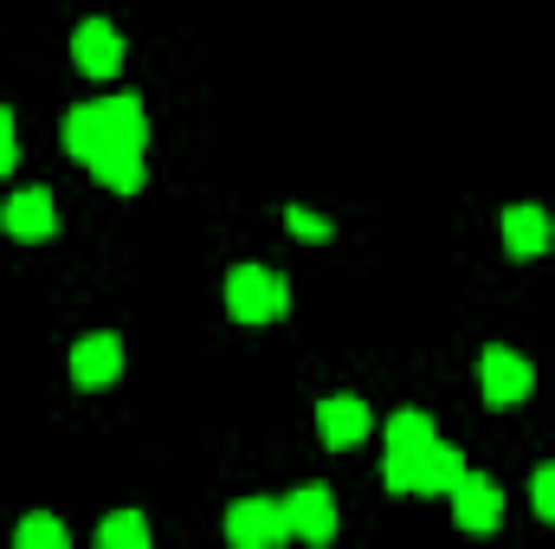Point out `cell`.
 I'll use <instances>...</instances> for the list:
<instances>
[{
	"label": "cell",
	"instance_id": "1",
	"mask_svg": "<svg viewBox=\"0 0 555 549\" xmlns=\"http://www.w3.org/2000/svg\"><path fill=\"white\" fill-rule=\"evenodd\" d=\"M59 142H65V155H78V162H91L98 149H142L149 142V111H142V98H98V104H78V111H65V124H59Z\"/></svg>",
	"mask_w": 555,
	"mask_h": 549
},
{
	"label": "cell",
	"instance_id": "2",
	"mask_svg": "<svg viewBox=\"0 0 555 549\" xmlns=\"http://www.w3.org/2000/svg\"><path fill=\"white\" fill-rule=\"evenodd\" d=\"M433 439L439 433H433V420L420 408H401L388 420V433H382V478H388V491H414V472Z\"/></svg>",
	"mask_w": 555,
	"mask_h": 549
},
{
	"label": "cell",
	"instance_id": "3",
	"mask_svg": "<svg viewBox=\"0 0 555 549\" xmlns=\"http://www.w3.org/2000/svg\"><path fill=\"white\" fill-rule=\"evenodd\" d=\"M227 310L240 317V323H272L291 310V284L266 266H233L227 272Z\"/></svg>",
	"mask_w": 555,
	"mask_h": 549
},
{
	"label": "cell",
	"instance_id": "4",
	"mask_svg": "<svg viewBox=\"0 0 555 549\" xmlns=\"http://www.w3.org/2000/svg\"><path fill=\"white\" fill-rule=\"evenodd\" d=\"M530 362L517 356V349H485L478 356V395L491 401V408H517L524 395H530Z\"/></svg>",
	"mask_w": 555,
	"mask_h": 549
},
{
	"label": "cell",
	"instance_id": "5",
	"mask_svg": "<svg viewBox=\"0 0 555 549\" xmlns=\"http://www.w3.org/2000/svg\"><path fill=\"white\" fill-rule=\"evenodd\" d=\"M227 537H233L240 549H272V544L291 537V518H284L278 498H246V505L227 511Z\"/></svg>",
	"mask_w": 555,
	"mask_h": 549
},
{
	"label": "cell",
	"instance_id": "6",
	"mask_svg": "<svg viewBox=\"0 0 555 549\" xmlns=\"http://www.w3.org/2000/svg\"><path fill=\"white\" fill-rule=\"evenodd\" d=\"M72 59H78L85 78H117V72H124V33H117L111 20H85V26L72 33Z\"/></svg>",
	"mask_w": 555,
	"mask_h": 549
},
{
	"label": "cell",
	"instance_id": "7",
	"mask_svg": "<svg viewBox=\"0 0 555 549\" xmlns=\"http://www.w3.org/2000/svg\"><path fill=\"white\" fill-rule=\"evenodd\" d=\"M0 227H7V240H26V246H39V240H52V227H59V207H52V194H46V188H20V194L0 207Z\"/></svg>",
	"mask_w": 555,
	"mask_h": 549
},
{
	"label": "cell",
	"instance_id": "8",
	"mask_svg": "<svg viewBox=\"0 0 555 549\" xmlns=\"http://www.w3.org/2000/svg\"><path fill=\"white\" fill-rule=\"evenodd\" d=\"M117 375H124V336L91 330V336H78V343H72V382L104 388V382H117Z\"/></svg>",
	"mask_w": 555,
	"mask_h": 549
},
{
	"label": "cell",
	"instance_id": "9",
	"mask_svg": "<svg viewBox=\"0 0 555 549\" xmlns=\"http://www.w3.org/2000/svg\"><path fill=\"white\" fill-rule=\"evenodd\" d=\"M446 498H452L459 531H498V524H504V491H498L491 478H478V472H465Z\"/></svg>",
	"mask_w": 555,
	"mask_h": 549
},
{
	"label": "cell",
	"instance_id": "10",
	"mask_svg": "<svg viewBox=\"0 0 555 549\" xmlns=\"http://www.w3.org/2000/svg\"><path fill=\"white\" fill-rule=\"evenodd\" d=\"M284 518H291V537L330 544V537H336V498H330V485H297V491L284 498Z\"/></svg>",
	"mask_w": 555,
	"mask_h": 549
},
{
	"label": "cell",
	"instance_id": "11",
	"mask_svg": "<svg viewBox=\"0 0 555 549\" xmlns=\"http://www.w3.org/2000/svg\"><path fill=\"white\" fill-rule=\"evenodd\" d=\"M550 246H555V220L543 214V207L524 201V207L504 214V253H511V259H543Z\"/></svg>",
	"mask_w": 555,
	"mask_h": 549
},
{
	"label": "cell",
	"instance_id": "12",
	"mask_svg": "<svg viewBox=\"0 0 555 549\" xmlns=\"http://www.w3.org/2000/svg\"><path fill=\"white\" fill-rule=\"evenodd\" d=\"M362 433H369V408H362L356 395H330V401L317 408V439H323L330 452L362 446Z\"/></svg>",
	"mask_w": 555,
	"mask_h": 549
},
{
	"label": "cell",
	"instance_id": "13",
	"mask_svg": "<svg viewBox=\"0 0 555 549\" xmlns=\"http://www.w3.org/2000/svg\"><path fill=\"white\" fill-rule=\"evenodd\" d=\"M459 478H465V459H459V446L433 439V446H426V459H420V472H414V491H426V498H446Z\"/></svg>",
	"mask_w": 555,
	"mask_h": 549
},
{
	"label": "cell",
	"instance_id": "14",
	"mask_svg": "<svg viewBox=\"0 0 555 549\" xmlns=\"http://www.w3.org/2000/svg\"><path fill=\"white\" fill-rule=\"evenodd\" d=\"M85 168H91L111 194H137L142 188V149H98Z\"/></svg>",
	"mask_w": 555,
	"mask_h": 549
},
{
	"label": "cell",
	"instance_id": "15",
	"mask_svg": "<svg viewBox=\"0 0 555 549\" xmlns=\"http://www.w3.org/2000/svg\"><path fill=\"white\" fill-rule=\"evenodd\" d=\"M98 544L104 549H149V524H142L137 511H117V518H104Z\"/></svg>",
	"mask_w": 555,
	"mask_h": 549
},
{
	"label": "cell",
	"instance_id": "16",
	"mask_svg": "<svg viewBox=\"0 0 555 549\" xmlns=\"http://www.w3.org/2000/svg\"><path fill=\"white\" fill-rule=\"evenodd\" d=\"M13 549H65V524L59 518H20L13 524Z\"/></svg>",
	"mask_w": 555,
	"mask_h": 549
},
{
	"label": "cell",
	"instance_id": "17",
	"mask_svg": "<svg viewBox=\"0 0 555 549\" xmlns=\"http://www.w3.org/2000/svg\"><path fill=\"white\" fill-rule=\"evenodd\" d=\"M284 227H291V233H297V240H310V246H323V240H330V233H336V227H330V220H317V214H304V207H284Z\"/></svg>",
	"mask_w": 555,
	"mask_h": 549
},
{
	"label": "cell",
	"instance_id": "18",
	"mask_svg": "<svg viewBox=\"0 0 555 549\" xmlns=\"http://www.w3.org/2000/svg\"><path fill=\"white\" fill-rule=\"evenodd\" d=\"M530 505H537V518L555 524V465H537L530 472Z\"/></svg>",
	"mask_w": 555,
	"mask_h": 549
},
{
	"label": "cell",
	"instance_id": "19",
	"mask_svg": "<svg viewBox=\"0 0 555 549\" xmlns=\"http://www.w3.org/2000/svg\"><path fill=\"white\" fill-rule=\"evenodd\" d=\"M13 162H20V137H13V111L0 104V175H13Z\"/></svg>",
	"mask_w": 555,
	"mask_h": 549
}]
</instances>
